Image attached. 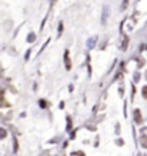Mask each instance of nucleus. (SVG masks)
<instances>
[{
    "label": "nucleus",
    "mask_w": 147,
    "mask_h": 156,
    "mask_svg": "<svg viewBox=\"0 0 147 156\" xmlns=\"http://www.w3.org/2000/svg\"><path fill=\"white\" fill-rule=\"evenodd\" d=\"M134 113H136V114H134V116H136V122H137V123H140V122H141L140 111H139V110H136V111H134Z\"/></svg>",
    "instance_id": "nucleus-3"
},
{
    "label": "nucleus",
    "mask_w": 147,
    "mask_h": 156,
    "mask_svg": "<svg viewBox=\"0 0 147 156\" xmlns=\"http://www.w3.org/2000/svg\"><path fill=\"white\" fill-rule=\"evenodd\" d=\"M72 156H85V153L84 152H74Z\"/></svg>",
    "instance_id": "nucleus-4"
},
{
    "label": "nucleus",
    "mask_w": 147,
    "mask_h": 156,
    "mask_svg": "<svg viewBox=\"0 0 147 156\" xmlns=\"http://www.w3.org/2000/svg\"><path fill=\"white\" fill-rule=\"evenodd\" d=\"M146 77H147V72H146Z\"/></svg>",
    "instance_id": "nucleus-7"
},
{
    "label": "nucleus",
    "mask_w": 147,
    "mask_h": 156,
    "mask_svg": "<svg viewBox=\"0 0 147 156\" xmlns=\"http://www.w3.org/2000/svg\"><path fill=\"white\" fill-rule=\"evenodd\" d=\"M65 68H67V70H71V59L68 58V51L65 52Z\"/></svg>",
    "instance_id": "nucleus-1"
},
{
    "label": "nucleus",
    "mask_w": 147,
    "mask_h": 156,
    "mask_svg": "<svg viewBox=\"0 0 147 156\" xmlns=\"http://www.w3.org/2000/svg\"><path fill=\"white\" fill-rule=\"evenodd\" d=\"M140 142H141V145H143V148H147V136H143L140 137Z\"/></svg>",
    "instance_id": "nucleus-2"
},
{
    "label": "nucleus",
    "mask_w": 147,
    "mask_h": 156,
    "mask_svg": "<svg viewBox=\"0 0 147 156\" xmlns=\"http://www.w3.org/2000/svg\"><path fill=\"white\" fill-rule=\"evenodd\" d=\"M139 156H146V155H139Z\"/></svg>",
    "instance_id": "nucleus-6"
},
{
    "label": "nucleus",
    "mask_w": 147,
    "mask_h": 156,
    "mask_svg": "<svg viewBox=\"0 0 147 156\" xmlns=\"http://www.w3.org/2000/svg\"><path fill=\"white\" fill-rule=\"evenodd\" d=\"M143 97L147 98V85L146 87H143Z\"/></svg>",
    "instance_id": "nucleus-5"
}]
</instances>
